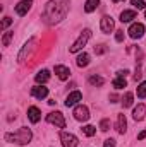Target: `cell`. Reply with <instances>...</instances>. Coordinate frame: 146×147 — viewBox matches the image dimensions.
<instances>
[{
    "label": "cell",
    "mask_w": 146,
    "mask_h": 147,
    "mask_svg": "<svg viewBox=\"0 0 146 147\" xmlns=\"http://www.w3.org/2000/svg\"><path fill=\"white\" fill-rule=\"evenodd\" d=\"M69 5H71L69 0H50L45 5V10H43L45 22L50 24V26L62 22L69 14Z\"/></svg>",
    "instance_id": "6da1fadb"
},
{
    "label": "cell",
    "mask_w": 146,
    "mask_h": 147,
    "mask_svg": "<svg viewBox=\"0 0 146 147\" xmlns=\"http://www.w3.org/2000/svg\"><path fill=\"white\" fill-rule=\"evenodd\" d=\"M31 139H33V132L28 127H21L16 132L5 134V140L10 142V144H16V146H26V144L31 142Z\"/></svg>",
    "instance_id": "7a4b0ae2"
},
{
    "label": "cell",
    "mask_w": 146,
    "mask_h": 147,
    "mask_svg": "<svg viewBox=\"0 0 146 147\" xmlns=\"http://www.w3.org/2000/svg\"><path fill=\"white\" fill-rule=\"evenodd\" d=\"M89 38H91V31H89V29H84V31L79 34V38L72 43V46L69 48V51H71V53H77L79 50H83V46H86V43L89 41Z\"/></svg>",
    "instance_id": "3957f363"
},
{
    "label": "cell",
    "mask_w": 146,
    "mask_h": 147,
    "mask_svg": "<svg viewBox=\"0 0 146 147\" xmlns=\"http://www.w3.org/2000/svg\"><path fill=\"white\" fill-rule=\"evenodd\" d=\"M35 45H36V38H31V39H28V43H24V46L21 48V51H19V55H17V62H19V63H23V62L31 55V51L35 50Z\"/></svg>",
    "instance_id": "277c9868"
},
{
    "label": "cell",
    "mask_w": 146,
    "mask_h": 147,
    "mask_svg": "<svg viewBox=\"0 0 146 147\" xmlns=\"http://www.w3.org/2000/svg\"><path fill=\"white\" fill-rule=\"evenodd\" d=\"M46 121L52 123V125H55L57 128H64V127H65V120H64V115H62L60 111H52V113H48V115H46Z\"/></svg>",
    "instance_id": "5b68a950"
},
{
    "label": "cell",
    "mask_w": 146,
    "mask_h": 147,
    "mask_svg": "<svg viewBox=\"0 0 146 147\" xmlns=\"http://www.w3.org/2000/svg\"><path fill=\"white\" fill-rule=\"evenodd\" d=\"M60 140H62V146L64 147H77L79 140L74 134H69V132H60Z\"/></svg>",
    "instance_id": "8992f818"
},
{
    "label": "cell",
    "mask_w": 146,
    "mask_h": 147,
    "mask_svg": "<svg viewBox=\"0 0 146 147\" xmlns=\"http://www.w3.org/2000/svg\"><path fill=\"white\" fill-rule=\"evenodd\" d=\"M74 118H76L77 121H88V118H89V110H88V106L77 105V106L74 108Z\"/></svg>",
    "instance_id": "52a82bcc"
},
{
    "label": "cell",
    "mask_w": 146,
    "mask_h": 147,
    "mask_svg": "<svg viewBox=\"0 0 146 147\" xmlns=\"http://www.w3.org/2000/svg\"><path fill=\"white\" fill-rule=\"evenodd\" d=\"M127 33H129V36L132 38V39H139L145 34V26L141 22H134V24H131V28H129Z\"/></svg>",
    "instance_id": "ba28073f"
},
{
    "label": "cell",
    "mask_w": 146,
    "mask_h": 147,
    "mask_svg": "<svg viewBox=\"0 0 146 147\" xmlns=\"http://www.w3.org/2000/svg\"><path fill=\"white\" fill-rule=\"evenodd\" d=\"M100 28H102V31H103L105 34H110V33L113 31V28H115L113 19H112L110 16H103L102 21H100Z\"/></svg>",
    "instance_id": "9c48e42d"
},
{
    "label": "cell",
    "mask_w": 146,
    "mask_h": 147,
    "mask_svg": "<svg viewBox=\"0 0 146 147\" xmlns=\"http://www.w3.org/2000/svg\"><path fill=\"white\" fill-rule=\"evenodd\" d=\"M126 74H129L127 70H119L117 77L113 79V87L115 89H124L127 86V80H126Z\"/></svg>",
    "instance_id": "30bf717a"
},
{
    "label": "cell",
    "mask_w": 146,
    "mask_h": 147,
    "mask_svg": "<svg viewBox=\"0 0 146 147\" xmlns=\"http://www.w3.org/2000/svg\"><path fill=\"white\" fill-rule=\"evenodd\" d=\"M31 5H33V0H23V2H19L16 5V14L17 16H26L29 12Z\"/></svg>",
    "instance_id": "8fae6325"
},
{
    "label": "cell",
    "mask_w": 146,
    "mask_h": 147,
    "mask_svg": "<svg viewBox=\"0 0 146 147\" xmlns=\"http://www.w3.org/2000/svg\"><path fill=\"white\" fill-rule=\"evenodd\" d=\"M31 96L36 98V99H45V98L48 96V87H45L43 84H41V86L38 84V86H35V87L31 89Z\"/></svg>",
    "instance_id": "7c38bea8"
},
{
    "label": "cell",
    "mask_w": 146,
    "mask_h": 147,
    "mask_svg": "<svg viewBox=\"0 0 146 147\" xmlns=\"http://www.w3.org/2000/svg\"><path fill=\"white\" fill-rule=\"evenodd\" d=\"M81 99H83V94H81L79 91H72V92L67 96V99H65V106H67V108H69V106H74V105H77Z\"/></svg>",
    "instance_id": "4fadbf2b"
},
{
    "label": "cell",
    "mask_w": 146,
    "mask_h": 147,
    "mask_svg": "<svg viewBox=\"0 0 146 147\" xmlns=\"http://www.w3.org/2000/svg\"><path fill=\"white\" fill-rule=\"evenodd\" d=\"M55 74H57V77L60 79V80H67L69 79V75H71V70L65 67V65H55Z\"/></svg>",
    "instance_id": "5bb4252c"
},
{
    "label": "cell",
    "mask_w": 146,
    "mask_h": 147,
    "mask_svg": "<svg viewBox=\"0 0 146 147\" xmlns=\"http://www.w3.org/2000/svg\"><path fill=\"white\" fill-rule=\"evenodd\" d=\"M28 118H29V121H31V123H38V121H40L41 113H40V110H38L36 106L28 108Z\"/></svg>",
    "instance_id": "9a60e30c"
},
{
    "label": "cell",
    "mask_w": 146,
    "mask_h": 147,
    "mask_svg": "<svg viewBox=\"0 0 146 147\" xmlns=\"http://www.w3.org/2000/svg\"><path fill=\"white\" fill-rule=\"evenodd\" d=\"M146 115V106L145 105H138L136 108H134V111H132V118L136 120V121H141L143 118H145Z\"/></svg>",
    "instance_id": "2e32d148"
},
{
    "label": "cell",
    "mask_w": 146,
    "mask_h": 147,
    "mask_svg": "<svg viewBox=\"0 0 146 147\" xmlns=\"http://www.w3.org/2000/svg\"><path fill=\"white\" fill-rule=\"evenodd\" d=\"M126 130H127L126 116H124V115H119V116H117V132H119V134H126Z\"/></svg>",
    "instance_id": "e0dca14e"
},
{
    "label": "cell",
    "mask_w": 146,
    "mask_h": 147,
    "mask_svg": "<svg viewBox=\"0 0 146 147\" xmlns=\"http://www.w3.org/2000/svg\"><path fill=\"white\" fill-rule=\"evenodd\" d=\"M132 19H136V10H122V14H120L122 22H131Z\"/></svg>",
    "instance_id": "ac0fdd59"
},
{
    "label": "cell",
    "mask_w": 146,
    "mask_h": 147,
    "mask_svg": "<svg viewBox=\"0 0 146 147\" xmlns=\"http://www.w3.org/2000/svg\"><path fill=\"white\" fill-rule=\"evenodd\" d=\"M48 79H50V72L48 70H40L36 74V77H35V80H36L38 84H45V82H48Z\"/></svg>",
    "instance_id": "d6986e66"
},
{
    "label": "cell",
    "mask_w": 146,
    "mask_h": 147,
    "mask_svg": "<svg viewBox=\"0 0 146 147\" xmlns=\"http://www.w3.org/2000/svg\"><path fill=\"white\" fill-rule=\"evenodd\" d=\"M88 63H89V55L88 53H81L79 57H77V60H76V65L77 67H88Z\"/></svg>",
    "instance_id": "ffe728a7"
},
{
    "label": "cell",
    "mask_w": 146,
    "mask_h": 147,
    "mask_svg": "<svg viewBox=\"0 0 146 147\" xmlns=\"http://www.w3.org/2000/svg\"><path fill=\"white\" fill-rule=\"evenodd\" d=\"M98 5H100V0H86V3H84V10L89 14V12H95L96 9H98Z\"/></svg>",
    "instance_id": "44dd1931"
},
{
    "label": "cell",
    "mask_w": 146,
    "mask_h": 147,
    "mask_svg": "<svg viewBox=\"0 0 146 147\" xmlns=\"http://www.w3.org/2000/svg\"><path fill=\"white\" fill-rule=\"evenodd\" d=\"M132 99H134L132 92H126V96L122 98V106H124V108H129V106H132Z\"/></svg>",
    "instance_id": "7402d4cb"
},
{
    "label": "cell",
    "mask_w": 146,
    "mask_h": 147,
    "mask_svg": "<svg viewBox=\"0 0 146 147\" xmlns=\"http://www.w3.org/2000/svg\"><path fill=\"white\" fill-rule=\"evenodd\" d=\"M81 130H83V134H84L86 137H93V135L96 134V128H95L93 125H84Z\"/></svg>",
    "instance_id": "603a6c76"
},
{
    "label": "cell",
    "mask_w": 146,
    "mask_h": 147,
    "mask_svg": "<svg viewBox=\"0 0 146 147\" xmlns=\"http://www.w3.org/2000/svg\"><path fill=\"white\" fill-rule=\"evenodd\" d=\"M103 82H105V79L100 77V75H91L89 77V84L91 86H103Z\"/></svg>",
    "instance_id": "cb8c5ba5"
},
{
    "label": "cell",
    "mask_w": 146,
    "mask_h": 147,
    "mask_svg": "<svg viewBox=\"0 0 146 147\" xmlns=\"http://www.w3.org/2000/svg\"><path fill=\"white\" fill-rule=\"evenodd\" d=\"M12 38H14V33H12V31H5V34L2 38V45H3V46H9L10 41H12Z\"/></svg>",
    "instance_id": "d4e9b609"
},
{
    "label": "cell",
    "mask_w": 146,
    "mask_h": 147,
    "mask_svg": "<svg viewBox=\"0 0 146 147\" xmlns=\"http://www.w3.org/2000/svg\"><path fill=\"white\" fill-rule=\"evenodd\" d=\"M138 98H141V99L146 98V80H143V82L138 86Z\"/></svg>",
    "instance_id": "484cf974"
},
{
    "label": "cell",
    "mask_w": 146,
    "mask_h": 147,
    "mask_svg": "<svg viewBox=\"0 0 146 147\" xmlns=\"http://www.w3.org/2000/svg\"><path fill=\"white\" fill-rule=\"evenodd\" d=\"M131 3L134 5V9H138V10H143L146 7V3H145V0H131Z\"/></svg>",
    "instance_id": "4316f807"
},
{
    "label": "cell",
    "mask_w": 146,
    "mask_h": 147,
    "mask_svg": "<svg viewBox=\"0 0 146 147\" xmlns=\"http://www.w3.org/2000/svg\"><path fill=\"white\" fill-rule=\"evenodd\" d=\"M100 130H102V132H107V130H110V120H107V118H105V120H102V121H100Z\"/></svg>",
    "instance_id": "83f0119b"
},
{
    "label": "cell",
    "mask_w": 146,
    "mask_h": 147,
    "mask_svg": "<svg viewBox=\"0 0 146 147\" xmlns=\"http://www.w3.org/2000/svg\"><path fill=\"white\" fill-rule=\"evenodd\" d=\"M10 24H12V19L10 17H3V21H2V31H5Z\"/></svg>",
    "instance_id": "f1b7e54d"
},
{
    "label": "cell",
    "mask_w": 146,
    "mask_h": 147,
    "mask_svg": "<svg viewBox=\"0 0 146 147\" xmlns=\"http://www.w3.org/2000/svg\"><path fill=\"white\" fill-rule=\"evenodd\" d=\"M115 41H119V43L124 41V31H117V34H115Z\"/></svg>",
    "instance_id": "f546056e"
},
{
    "label": "cell",
    "mask_w": 146,
    "mask_h": 147,
    "mask_svg": "<svg viewBox=\"0 0 146 147\" xmlns=\"http://www.w3.org/2000/svg\"><path fill=\"white\" fill-rule=\"evenodd\" d=\"M103 147H115V140H113V139H107V140L103 142Z\"/></svg>",
    "instance_id": "4dcf8cb0"
},
{
    "label": "cell",
    "mask_w": 146,
    "mask_h": 147,
    "mask_svg": "<svg viewBox=\"0 0 146 147\" xmlns=\"http://www.w3.org/2000/svg\"><path fill=\"white\" fill-rule=\"evenodd\" d=\"M143 139H146V130H143V132L138 135V140H143Z\"/></svg>",
    "instance_id": "1f68e13d"
},
{
    "label": "cell",
    "mask_w": 146,
    "mask_h": 147,
    "mask_svg": "<svg viewBox=\"0 0 146 147\" xmlns=\"http://www.w3.org/2000/svg\"><path fill=\"white\" fill-rule=\"evenodd\" d=\"M95 51H96V53H103V51H105V48H103V45H102L100 48H95Z\"/></svg>",
    "instance_id": "d6a6232c"
},
{
    "label": "cell",
    "mask_w": 146,
    "mask_h": 147,
    "mask_svg": "<svg viewBox=\"0 0 146 147\" xmlns=\"http://www.w3.org/2000/svg\"><path fill=\"white\" fill-rule=\"evenodd\" d=\"M112 2H124V0H112Z\"/></svg>",
    "instance_id": "836d02e7"
},
{
    "label": "cell",
    "mask_w": 146,
    "mask_h": 147,
    "mask_svg": "<svg viewBox=\"0 0 146 147\" xmlns=\"http://www.w3.org/2000/svg\"><path fill=\"white\" fill-rule=\"evenodd\" d=\"M145 17H146V10H145Z\"/></svg>",
    "instance_id": "e575fe53"
}]
</instances>
